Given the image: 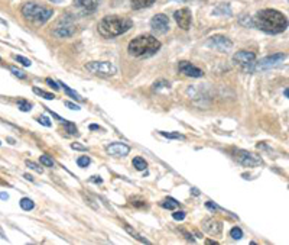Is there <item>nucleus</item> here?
<instances>
[{
	"label": "nucleus",
	"mask_w": 289,
	"mask_h": 245,
	"mask_svg": "<svg viewBox=\"0 0 289 245\" xmlns=\"http://www.w3.org/2000/svg\"><path fill=\"white\" fill-rule=\"evenodd\" d=\"M99 3L100 0H74V5L84 13L96 12V9L99 8Z\"/></svg>",
	"instance_id": "15"
},
{
	"label": "nucleus",
	"mask_w": 289,
	"mask_h": 245,
	"mask_svg": "<svg viewBox=\"0 0 289 245\" xmlns=\"http://www.w3.org/2000/svg\"><path fill=\"white\" fill-rule=\"evenodd\" d=\"M133 206L136 207H145L146 206V203H145V200H136V199H132V202H130Z\"/></svg>",
	"instance_id": "37"
},
{
	"label": "nucleus",
	"mask_w": 289,
	"mask_h": 245,
	"mask_svg": "<svg viewBox=\"0 0 289 245\" xmlns=\"http://www.w3.org/2000/svg\"><path fill=\"white\" fill-rule=\"evenodd\" d=\"M38 122L41 124V125L47 127V128H50L51 125H52V124H51V120L47 116H39L38 117Z\"/></svg>",
	"instance_id": "35"
},
{
	"label": "nucleus",
	"mask_w": 289,
	"mask_h": 245,
	"mask_svg": "<svg viewBox=\"0 0 289 245\" xmlns=\"http://www.w3.org/2000/svg\"><path fill=\"white\" fill-rule=\"evenodd\" d=\"M159 48L161 42L153 35H139L129 42L127 51L132 57L140 58V57H151L159 51Z\"/></svg>",
	"instance_id": "3"
},
{
	"label": "nucleus",
	"mask_w": 289,
	"mask_h": 245,
	"mask_svg": "<svg viewBox=\"0 0 289 245\" xmlns=\"http://www.w3.org/2000/svg\"><path fill=\"white\" fill-rule=\"evenodd\" d=\"M159 134L165 137V138H169V140H185V137L179 132H165V131H159Z\"/></svg>",
	"instance_id": "20"
},
{
	"label": "nucleus",
	"mask_w": 289,
	"mask_h": 245,
	"mask_svg": "<svg viewBox=\"0 0 289 245\" xmlns=\"http://www.w3.org/2000/svg\"><path fill=\"white\" fill-rule=\"evenodd\" d=\"M205 206L208 207V209H211V210H217V209H220L217 205H214L213 202H207V203H205Z\"/></svg>",
	"instance_id": "41"
},
{
	"label": "nucleus",
	"mask_w": 289,
	"mask_h": 245,
	"mask_svg": "<svg viewBox=\"0 0 289 245\" xmlns=\"http://www.w3.org/2000/svg\"><path fill=\"white\" fill-rule=\"evenodd\" d=\"M125 229H126V231H127V232L130 233V235H132L133 238H136V239H138L139 242H142V244H149V241H148L146 238H143L142 235H139V233L136 232L135 229H132L130 226H127V225H125Z\"/></svg>",
	"instance_id": "19"
},
{
	"label": "nucleus",
	"mask_w": 289,
	"mask_h": 245,
	"mask_svg": "<svg viewBox=\"0 0 289 245\" xmlns=\"http://www.w3.org/2000/svg\"><path fill=\"white\" fill-rule=\"evenodd\" d=\"M90 129L91 131H103V128H100L99 125H90Z\"/></svg>",
	"instance_id": "43"
},
{
	"label": "nucleus",
	"mask_w": 289,
	"mask_h": 245,
	"mask_svg": "<svg viewBox=\"0 0 289 245\" xmlns=\"http://www.w3.org/2000/svg\"><path fill=\"white\" fill-rule=\"evenodd\" d=\"M207 47L218 52H228L233 48V42L224 35H214L207 41Z\"/></svg>",
	"instance_id": "8"
},
{
	"label": "nucleus",
	"mask_w": 289,
	"mask_h": 245,
	"mask_svg": "<svg viewBox=\"0 0 289 245\" xmlns=\"http://www.w3.org/2000/svg\"><path fill=\"white\" fill-rule=\"evenodd\" d=\"M178 71H179L181 74L187 76V77L192 78H200L204 76V71H202L201 68L192 65L191 63H188V61H181L179 65H178Z\"/></svg>",
	"instance_id": "11"
},
{
	"label": "nucleus",
	"mask_w": 289,
	"mask_h": 245,
	"mask_svg": "<svg viewBox=\"0 0 289 245\" xmlns=\"http://www.w3.org/2000/svg\"><path fill=\"white\" fill-rule=\"evenodd\" d=\"M65 106L70 107V109H73V110H80V106H78V104L71 103V102H65Z\"/></svg>",
	"instance_id": "39"
},
{
	"label": "nucleus",
	"mask_w": 289,
	"mask_h": 245,
	"mask_svg": "<svg viewBox=\"0 0 289 245\" xmlns=\"http://www.w3.org/2000/svg\"><path fill=\"white\" fill-rule=\"evenodd\" d=\"M288 94H289V90L288 89H285V97H288Z\"/></svg>",
	"instance_id": "48"
},
{
	"label": "nucleus",
	"mask_w": 289,
	"mask_h": 245,
	"mask_svg": "<svg viewBox=\"0 0 289 245\" xmlns=\"http://www.w3.org/2000/svg\"><path fill=\"white\" fill-rule=\"evenodd\" d=\"M25 179H28L29 181H34V177H32V176H29V174H25Z\"/></svg>",
	"instance_id": "46"
},
{
	"label": "nucleus",
	"mask_w": 289,
	"mask_h": 245,
	"mask_svg": "<svg viewBox=\"0 0 289 245\" xmlns=\"http://www.w3.org/2000/svg\"><path fill=\"white\" fill-rule=\"evenodd\" d=\"M172 218L175 220H182L185 218V212L184 210H178L175 213H172Z\"/></svg>",
	"instance_id": "36"
},
{
	"label": "nucleus",
	"mask_w": 289,
	"mask_h": 245,
	"mask_svg": "<svg viewBox=\"0 0 289 245\" xmlns=\"http://www.w3.org/2000/svg\"><path fill=\"white\" fill-rule=\"evenodd\" d=\"M133 167L139 170V171H143V170H146L148 164L142 157H136V158H133Z\"/></svg>",
	"instance_id": "22"
},
{
	"label": "nucleus",
	"mask_w": 289,
	"mask_h": 245,
	"mask_svg": "<svg viewBox=\"0 0 289 245\" xmlns=\"http://www.w3.org/2000/svg\"><path fill=\"white\" fill-rule=\"evenodd\" d=\"M71 148H73V150H80V151H86V147H83V145H80V144H73V145H71Z\"/></svg>",
	"instance_id": "40"
},
{
	"label": "nucleus",
	"mask_w": 289,
	"mask_h": 245,
	"mask_svg": "<svg viewBox=\"0 0 289 245\" xmlns=\"http://www.w3.org/2000/svg\"><path fill=\"white\" fill-rule=\"evenodd\" d=\"M58 84H60V86H63L64 91H65V93H67L68 96H71L73 99H76V100H83V97H81V96H80V94H78L77 91L71 90V89H70V87H68L67 84H64V83H58Z\"/></svg>",
	"instance_id": "24"
},
{
	"label": "nucleus",
	"mask_w": 289,
	"mask_h": 245,
	"mask_svg": "<svg viewBox=\"0 0 289 245\" xmlns=\"http://www.w3.org/2000/svg\"><path fill=\"white\" fill-rule=\"evenodd\" d=\"M11 71H12L16 77H19V78H25L26 77L25 71H22V70H18V68H15V67H11Z\"/></svg>",
	"instance_id": "33"
},
{
	"label": "nucleus",
	"mask_w": 289,
	"mask_h": 245,
	"mask_svg": "<svg viewBox=\"0 0 289 245\" xmlns=\"http://www.w3.org/2000/svg\"><path fill=\"white\" fill-rule=\"evenodd\" d=\"M151 26L153 31H156L158 34H166L171 28V22H169V18L164 15V13H159V15H155L151 19Z\"/></svg>",
	"instance_id": "10"
},
{
	"label": "nucleus",
	"mask_w": 289,
	"mask_h": 245,
	"mask_svg": "<svg viewBox=\"0 0 289 245\" xmlns=\"http://www.w3.org/2000/svg\"><path fill=\"white\" fill-rule=\"evenodd\" d=\"M0 199H3V200H8V199H9V194H8V193H0Z\"/></svg>",
	"instance_id": "44"
},
{
	"label": "nucleus",
	"mask_w": 289,
	"mask_h": 245,
	"mask_svg": "<svg viewBox=\"0 0 289 245\" xmlns=\"http://www.w3.org/2000/svg\"><path fill=\"white\" fill-rule=\"evenodd\" d=\"M18 107H19L22 112H29V110L32 109V104L29 103V102H26L25 99H19V100H18Z\"/></svg>",
	"instance_id": "27"
},
{
	"label": "nucleus",
	"mask_w": 289,
	"mask_h": 245,
	"mask_svg": "<svg viewBox=\"0 0 289 245\" xmlns=\"http://www.w3.org/2000/svg\"><path fill=\"white\" fill-rule=\"evenodd\" d=\"M234 158L237 160V163L241 164L243 167H259L263 164L260 155L253 154V153H249V151H244V150H239L236 151L234 154Z\"/></svg>",
	"instance_id": "7"
},
{
	"label": "nucleus",
	"mask_w": 289,
	"mask_h": 245,
	"mask_svg": "<svg viewBox=\"0 0 289 245\" xmlns=\"http://www.w3.org/2000/svg\"><path fill=\"white\" fill-rule=\"evenodd\" d=\"M251 25L266 34H280L288 28V18L276 9H263L251 19Z\"/></svg>",
	"instance_id": "1"
},
{
	"label": "nucleus",
	"mask_w": 289,
	"mask_h": 245,
	"mask_svg": "<svg viewBox=\"0 0 289 245\" xmlns=\"http://www.w3.org/2000/svg\"><path fill=\"white\" fill-rule=\"evenodd\" d=\"M90 181H93V183H99V184H101V183H103L100 176H93V177L90 179Z\"/></svg>",
	"instance_id": "42"
},
{
	"label": "nucleus",
	"mask_w": 289,
	"mask_h": 245,
	"mask_svg": "<svg viewBox=\"0 0 289 245\" xmlns=\"http://www.w3.org/2000/svg\"><path fill=\"white\" fill-rule=\"evenodd\" d=\"M174 18H175L176 24L179 25V28H182L184 31H188L189 26H191V21H192V13L188 8H182V9L176 11L174 13Z\"/></svg>",
	"instance_id": "12"
},
{
	"label": "nucleus",
	"mask_w": 289,
	"mask_h": 245,
	"mask_svg": "<svg viewBox=\"0 0 289 245\" xmlns=\"http://www.w3.org/2000/svg\"><path fill=\"white\" fill-rule=\"evenodd\" d=\"M207 244H214V245H217V242H215V241H211V239H208V241H207Z\"/></svg>",
	"instance_id": "47"
},
{
	"label": "nucleus",
	"mask_w": 289,
	"mask_h": 245,
	"mask_svg": "<svg viewBox=\"0 0 289 245\" xmlns=\"http://www.w3.org/2000/svg\"><path fill=\"white\" fill-rule=\"evenodd\" d=\"M191 192L195 194V196H198V194H200V192H198V189H195V187H192V189H191Z\"/></svg>",
	"instance_id": "45"
},
{
	"label": "nucleus",
	"mask_w": 289,
	"mask_h": 245,
	"mask_svg": "<svg viewBox=\"0 0 289 245\" xmlns=\"http://www.w3.org/2000/svg\"><path fill=\"white\" fill-rule=\"evenodd\" d=\"M15 60H16L18 63H21L22 65H25V67H29V65L32 64V61H31V60H28V58L22 57V55H15Z\"/></svg>",
	"instance_id": "32"
},
{
	"label": "nucleus",
	"mask_w": 289,
	"mask_h": 245,
	"mask_svg": "<svg viewBox=\"0 0 289 245\" xmlns=\"http://www.w3.org/2000/svg\"><path fill=\"white\" fill-rule=\"evenodd\" d=\"M90 158H88L87 155H81V157H78V160H77V164H78V167H87L90 166Z\"/></svg>",
	"instance_id": "30"
},
{
	"label": "nucleus",
	"mask_w": 289,
	"mask_h": 245,
	"mask_svg": "<svg viewBox=\"0 0 289 245\" xmlns=\"http://www.w3.org/2000/svg\"><path fill=\"white\" fill-rule=\"evenodd\" d=\"M129 2H130L132 9L140 11V9H145V8H151L156 0H129Z\"/></svg>",
	"instance_id": "17"
},
{
	"label": "nucleus",
	"mask_w": 289,
	"mask_h": 245,
	"mask_svg": "<svg viewBox=\"0 0 289 245\" xmlns=\"http://www.w3.org/2000/svg\"><path fill=\"white\" fill-rule=\"evenodd\" d=\"M106 150H107L109 154L113 155V157H125V155L130 153V147L123 144V142H113Z\"/></svg>",
	"instance_id": "14"
},
{
	"label": "nucleus",
	"mask_w": 289,
	"mask_h": 245,
	"mask_svg": "<svg viewBox=\"0 0 289 245\" xmlns=\"http://www.w3.org/2000/svg\"><path fill=\"white\" fill-rule=\"evenodd\" d=\"M153 89L155 90H161V89H169V83L166 80H159L153 84Z\"/></svg>",
	"instance_id": "31"
},
{
	"label": "nucleus",
	"mask_w": 289,
	"mask_h": 245,
	"mask_svg": "<svg viewBox=\"0 0 289 245\" xmlns=\"http://www.w3.org/2000/svg\"><path fill=\"white\" fill-rule=\"evenodd\" d=\"M254 60H256V54L251 51H239L233 55V61H234L236 64L246 65V67L253 64Z\"/></svg>",
	"instance_id": "13"
},
{
	"label": "nucleus",
	"mask_w": 289,
	"mask_h": 245,
	"mask_svg": "<svg viewBox=\"0 0 289 245\" xmlns=\"http://www.w3.org/2000/svg\"><path fill=\"white\" fill-rule=\"evenodd\" d=\"M41 164H42V166H45V167H51V168L55 166L54 160H52L51 157H48V155H42V157H41Z\"/></svg>",
	"instance_id": "29"
},
{
	"label": "nucleus",
	"mask_w": 289,
	"mask_h": 245,
	"mask_svg": "<svg viewBox=\"0 0 289 245\" xmlns=\"http://www.w3.org/2000/svg\"><path fill=\"white\" fill-rule=\"evenodd\" d=\"M86 70L93 76L99 77H113L117 74V68L110 61H91L86 64Z\"/></svg>",
	"instance_id": "5"
},
{
	"label": "nucleus",
	"mask_w": 289,
	"mask_h": 245,
	"mask_svg": "<svg viewBox=\"0 0 289 245\" xmlns=\"http://www.w3.org/2000/svg\"><path fill=\"white\" fill-rule=\"evenodd\" d=\"M47 83L50 84L51 87L54 89V90H60V84L57 83V81H54L52 78H47Z\"/></svg>",
	"instance_id": "38"
},
{
	"label": "nucleus",
	"mask_w": 289,
	"mask_h": 245,
	"mask_svg": "<svg viewBox=\"0 0 289 245\" xmlns=\"http://www.w3.org/2000/svg\"><path fill=\"white\" fill-rule=\"evenodd\" d=\"M19 205H21V207H22L24 210H32V209L35 207L34 200H32V199H29V197H24V199H21Z\"/></svg>",
	"instance_id": "21"
},
{
	"label": "nucleus",
	"mask_w": 289,
	"mask_h": 245,
	"mask_svg": "<svg viewBox=\"0 0 289 245\" xmlns=\"http://www.w3.org/2000/svg\"><path fill=\"white\" fill-rule=\"evenodd\" d=\"M213 15L215 16H230L231 15V9H230V6L226 5V3H221V5H218L215 9L213 11Z\"/></svg>",
	"instance_id": "18"
},
{
	"label": "nucleus",
	"mask_w": 289,
	"mask_h": 245,
	"mask_svg": "<svg viewBox=\"0 0 289 245\" xmlns=\"http://www.w3.org/2000/svg\"><path fill=\"white\" fill-rule=\"evenodd\" d=\"M0 61H2V58H0Z\"/></svg>",
	"instance_id": "51"
},
{
	"label": "nucleus",
	"mask_w": 289,
	"mask_h": 245,
	"mask_svg": "<svg viewBox=\"0 0 289 245\" xmlns=\"http://www.w3.org/2000/svg\"><path fill=\"white\" fill-rule=\"evenodd\" d=\"M182 2H188V0H182Z\"/></svg>",
	"instance_id": "50"
},
{
	"label": "nucleus",
	"mask_w": 289,
	"mask_h": 245,
	"mask_svg": "<svg viewBox=\"0 0 289 245\" xmlns=\"http://www.w3.org/2000/svg\"><path fill=\"white\" fill-rule=\"evenodd\" d=\"M133 26V22L125 18V16H119V15H110L103 18L99 22V32L101 37L104 38H116L126 34L130 28Z\"/></svg>",
	"instance_id": "2"
},
{
	"label": "nucleus",
	"mask_w": 289,
	"mask_h": 245,
	"mask_svg": "<svg viewBox=\"0 0 289 245\" xmlns=\"http://www.w3.org/2000/svg\"><path fill=\"white\" fill-rule=\"evenodd\" d=\"M34 93L35 94H38L41 97H44V99H47V100H52V99H55V96L52 94V93H48V91L42 90V89H38V87H34Z\"/></svg>",
	"instance_id": "25"
},
{
	"label": "nucleus",
	"mask_w": 289,
	"mask_h": 245,
	"mask_svg": "<svg viewBox=\"0 0 289 245\" xmlns=\"http://www.w3.org/2000/svg\"><path fill=\"white\" fill-rule=\"evenodd\" d=\"M26 166L29 168H32L34 171H37V173H42V167H39L38 164H35V163H32V161H26Z\"/></svg>",
	"instance_id": "34"
},
{
	"label": "nucleus",
	"mask_w": 289,
	"mask_h": 245,
	"mask_svg": "<svg viewBox=\"0 0 289 245\" xmlns=\"http://www.w3.org/2000/svg\"><path fill=\"white\" fill-rule=\"evenodd\" d=\"M286 60L285 54H273L263 58L262 61H259V64L256 65V70H269V68H275L282 65V63Z\"/></svg>",
	"instance_id": "9"
},
{
	"label": "nucleus",
	"mask_w": 289,
	"mask_h": 245,
	"mask_svg": "<svg viewBox=\"0 0 289 245\" xmlns=\"http://www.w3.org/2000/svg\"><path fill=\"white\" fill-rule=\"evenodd\" d=\"M61 124L64 125V128L67 129L68 134H71V135H77V134H78V132H77V127L74 124H71V122H68V120H65V119H64Z\"/></svg>",
	"instance_id": "26"
},
{
	"label": "nucleus",
	"mask_w": 289,
	"mask_h": 245,
	"mask_svg": "<svg viewBox=\"0 0 289 245\" xmlns=\"http://www.w3.org/2000/svg\"><path fill=\"white\" fill-rule=\"evenodd\" d=\"M51 2H54V3H60L61 0H51Z\"/></svg>",
	"instance_id": "49"
},
{
	"label": "nucleus",
	"mask_w": 289,
	"mask_h": 245,
	"mask_svg": "<svg viewBox=\"0 0 289 245\" xmlns=\"http://www.w3.org/2000/svg\"><path fill=\"white\" fill-rule=\"evenodd\" d=\"M230 236H231L233 239H241V238H243V231L240 229L239 226H234V228H231V231H230Z\"/></svg>",
	"instance_id": "28"
},
{
	"label": "nucleus",
	"mask_w": 289,
	"mask_h": 245,
	"mask_svg": "<svg viewBox=\"0 0 289 245\" xmlns=\"http://www.w3.org/2000/svg\"><path fill=\"white\" fill-rule=\"evenodd\" d=\"M202 228L210 233V235H218L223 231V223L220 220L205 219L202 222Z\"/></svg>",
	"instance_id": "16"
},
{
	"label": "nucleus",
	"mask_w": 289,
	"mask_h": 245,
	"mask_svg": "<svg viewBox=\"0 0 289 245\" xmlns=\"http://www.w3.org/2000/svg\"><path fill=\"white\" fill-rule=\"evenodd\" d=\"M178 206H179V203L176 202L175 199H172V197H168V199H165L164 202H162V207L169 209V210H174Z\"/></svg>",
	"instance_id": "23"
},
{
	"label": "nucleus",
	"mask_w": 289,
	"mask_h": 245,
	"mask_svg": "<svg viewBox=\"0 0 289 245\" xmlns=\"http://www.w3.org/2000/svg\"><path fill=\"white\" fill-rule=\"evenodd\" d=\"M74 32H76V25L70 16L61 18L54 28V35L58 38H68V37L74 35Z\"/></svg>",
	"instance_id": "6"
},
{
	"label": "nucleus",
	"mask_w": 289,
	"mask_h": 245,
	"mask_svg": "<svg viewBox=\"0 0 289 245\" xmlns=\"http://www.w3.org/2000/svg\"><path fill=\"white\" fill-rule=\"evenodd\" d=\"M22 15L28 22L34 24V25H44L50 21L54 15V11L51 8L41 6L35 2H29L25 3L22 8Z\"/></svg>",
	"instance_id": "4"
}]
</instances>
